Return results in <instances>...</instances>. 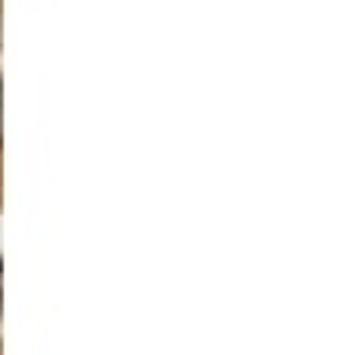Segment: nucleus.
<instances>
[{
    "label": "nucleus",
    "mask_w": 359,
    "mask_h": 355,
    "mask_svg": "<svg viewBox=\"0 0 359 355\" xmlns=\"http://www.w3.org/2000/svg\"><path fill=\"white\" fill-rule=\"evenodd\" d=\"M0 133H4V83H0Z\"/></svg>",
    "instance_id": "f257e3e1"
},
{
    "label": "nucleus",
    "mask_w": 359,
    "mask_h": 355,
    "mask_svg": "<svg viewBox=\"0 0 359 355\" xmlns=\"http://www.w3.org/2000/svg\"><path fill=\"white\" fill-rule=\"evenodd\" d=\"M0 284H4V262H0ZM0 305H4V291H0Z\"/></svg>",
    "instance_id": "f03ea898"
}]
</instances>
